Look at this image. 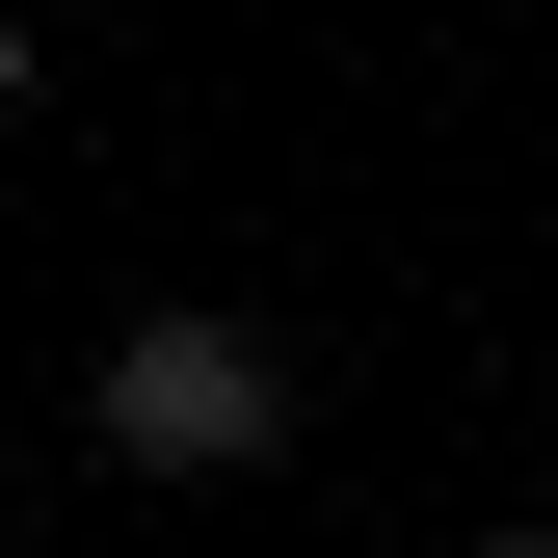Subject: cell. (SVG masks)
Segmentation results:
<instances>
[{
    "mask_svg": "<svg viewBox=\"0 0 558 558\" xmlns=\"http://www.w3.org/2000/svg\"><path fill=\"white\" fill-rule=\"evenodd\" d=\"M81 426L133 478H266V452H293V319H107Z\"/></svg>",
    "mask_w": 558,
    "mask_h": 558,
    "instance_id": "cell-1",
    "label": "cell"
},
{
    "mask_svg": "<svg viewBox=\"0 0 558 558\" xmlns=\"http://www.w3.org/2000/svg\"><path fill=\"white\" fill-rule=\"evenodd\" d=\"M27 81H53V53H27V0H0V133H27Z\"/></svg>",
    "mask_w": 558,
    "mask_h": 558,
    "instance_id": "cell-2",
    "label": "cell"
},
{
    "mask_svg": "<svg viewBox=\"0 0 558 558\" xmlns=\"http://www.w3.org/2000/svg\"><path fill=\"white\" fill-rule=\"evenodd\" d=\"M478 558H558V532H478Z\"/></svg>",
    "mask_w": 558,
    "mask_h": 558,
    "instance_id": "cell-3",
    "label": "cell"
},
{
    "mask_svg": "<svg viewBox=\"0 0 558 558\" xmlns=\"http://www.w3.org/2000/svg\"><path fill=\"white\" fill-rule=\"evenodd\" d=\"M0 558H27V506H0Z\"/></svg>",
    "mask_w": 558,
    "mask_h": 558,
    "instance_id": "cell-4",
    "label": "cell"
}]
</instances>
